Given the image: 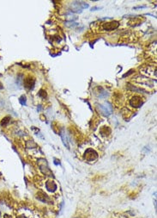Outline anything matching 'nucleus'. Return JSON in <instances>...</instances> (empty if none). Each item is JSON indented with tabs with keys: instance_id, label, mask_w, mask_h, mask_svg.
I'll list each match as a JSON object with an SVG mask.
<instances>
[{
	"instance_id": "6e6552de",
	"label": "nucleus",
	"mask_w": 157,
	"mask_h": 218,
	"mask_svg": "<svg viewBox=\"0 0 157 218\" xmlns=\"http://www.w3.org/2000/svg\"><path fill=\"white\" fill-rule=\"evenodd\" d=\"M34 83H35V80L34 79H31L30 77L27 78L24 80V85L27 89H32L34 86Z\"/></svg>"
},
{
	"instance_id": "0eeeda50",
	"label": "nucleus",
	"mask_w": 157,
	"mask_h": 218,
	"mask_svg": "<svg viewBox=\"0 0 157 218\" xmlns=\"http://www.w3.org/2000/svg\"><path fill=\"white\" fill-rule=\"evenodd\" d=\"M57 184H56L53 180H48L47 182L46 183V189L48 191L50 192H53L57 190Z\"/></svg>"
},
{
	"instance_id": "f03ea898",
	"label": "nucleus",
	"mask_w": 157,
	"mask_h": 218,
	"mask_svg": "<svg viewBox=\"0 0 157 218\" xmlns=\"http://www.w3.org/2000/svg\"><path fill=\"white\" fill-rule=\"evenodd\" d=\"M143 103H144L143 98L141 96H139V95H134L130 99V104L132 108H136V109L140 108L143 104Z\"/></svg>"
},
{
	"instance_id": "423d86ee",
	"label": "nucleus",
	"mask_w": 157,
	"mask_h": 218,
	"mask_svg": "<svg viewBox=\"0 0 157 218\" xmlns=\"http://www.w3.org/2000/svg\"><path fill=\"white\" fill-rule=\"evenodd\" d=\"M41 161H42V164H41V163L39 162L40 169H41L46 175H48L49 173H51V172H50V170H49V167H48V165H47V162H46V160H44V159H41Z\"/></svg>"
},
{
	"instance_id": "39448f33",
	"label": "nucleus",
	"mask_w": 157,
	"mask_h": 218,
	"mask_svg": "<svg viewBox=\"0 0 157 218\" xmlns=\"http://www.w3.org/2000/svg\"><path fill=\"white\" fill-rule=\"evenodd\" d=\"M135 82L138 83V84H142L145 85H149V86H153V84L151 83V80H149L147 78H144L143 76H138V77H135Z\"/></svg>"
},
{
	"instance_id": "f257e3e1",
	"label": "nucleus",
	"mask_w": 157,
	"mask_h": 218,
	"mask_svg": "<svg viewBox=\"0 0 157 218\" xmlns=\"http://www.w3.org/2000/svg\"><path fill=\"white\" fill-rule=\"evenodd\" d=\"M97 109L101 115L106 116V117H108V116L111 115L112 112V105L109 103H105L103 104H100Z\"/></svg>"
},
{
	"instance_id": "1a4fd4ad",
	"label": "nucleus",
	"mask_w": 157,
	"mask_h": 218,
	"mask_svg": "<svg viewBox=\"0 0 157 218\" xmlns=\"http://www.w3.org/2000/svg\"><path fill=\"white\" fill-rule=\"evenodd\" d=\"M2 88H3V86H2V84L0 83V89H2Z\"/></svg>"
},
{
	"instance_id": "20e7f679",
	"label": "nucleus",
	"mask_w": 157,
	"mask_h": 218,
	"mask_svg": "<svg viewBox=\"0 0 157 218\" xmlns=\"http://www.w3.org/2000/svg\"><path fill=\"white\" fill-rule=\"evenodd\" d=\"M84 156H85V159L88 161H94L98 157V153L95 152V150H93V149H88L85 153H84Z\"/></svg>"
},
{
	"instance_id": "7ed1b4c3",
	"label": "nucleus",
	"mask_w": 157,
	"mask_h": 218,
	"mask_svg": "<svg viewBox=\"0 0 157 218\" xmlns=\"http://www.w3.org/2000/svg\"><path fill=\"white\" fill-rule=\"evenodd\" d=\"M119 25V23L118 21H111V22H104L100 23V27H101L102 30L104 31H111L115 28H118Z\"/></svg>"
}]
</instances>
